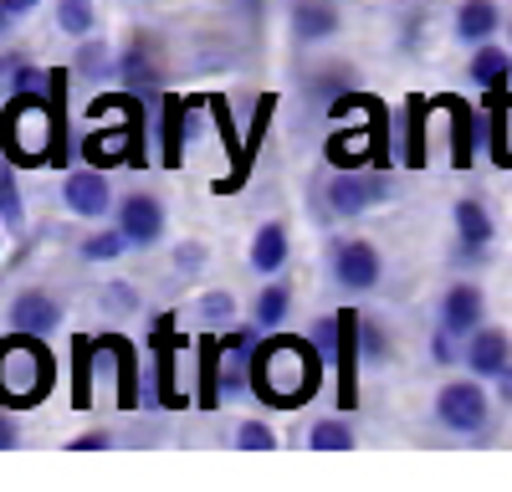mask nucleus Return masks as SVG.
Returning a JSON list of instances; mask_svg holds the SVG:
<instances>
[{"label":"nucleus","mask_w":512,"mask_h":492,"mask_svg":"<svg viewBox=\"0 0 512 492\" xmlns=\"http://www.w3.org/2000/svg\"><path fill=\"white\" fill-rule=\"evenodd\" d=\"M323 354L313 339H292V334H262L251 354V395L262 405H277V410H297L308 405L323 385Z\"/></svg>","instance_id":"f257e3e1"},{"label":"nucleus","mask_w":512,"mask_h":492,"mask_svg":"<svg viewBox=\"0 0 512 492\" xmlns=\"http://www.w3.org/2000/svg\"><path fill=\"white\" fill-rule=\"evenodd\" d=\"M52 380H57V359H52L47 339L11 328V334L0 339V405L21 410V405L47 400Z\"/></svg>","instance_id":"f03ea898"},{"label":"nucleus","mask_w":512,"mask_h":492,"mask_svg":"<svg viewBox=\"0 0 512 492\" xmlns=\"http://www.w3.org/2000/svg\"><path fill=\"white\" fill-rule=\"evenodd\" d=\"M52 134H57V113H47L41 93L6 98V113H0V154L11 164H47Z\"/></svg>","instance_id":"7ed1b4c3"},{"label":"nucleus","mask_w":512,"mask_h":492,"mask_svg":"<svg viewBox=\"0 0 512 492\" xmlns=\"http://www.w3.org/2000/svg\"><path fill=\"white\" fill-rule=\"evenodd\" d=\"M164 41L154 31H134L123 41V47L113 52V88L134 93L144 103H159L164 98Z\"/></svg>","instance_id":"20e7f679"},{"label":"nucleus","mask_w":512,"mask_h":492,"mask_svg":"<svg viewBox=\"0 0 512 492\" xmlns=\"http://www.w3.org/2000/svg\"><path fill=\"white\" fill-rule=\"evenodd\" d=\"M492 405L497 395L487 390V380L466 375V380H446L436 390V426L451 436H487L492 431Z\"/></svg>","instance_id":"39448f33"},{"label":"nucleus","mask_w":512,"mask_h":492,"mask_svg":"<svg viewBox=\"0 0 512 492\" xmlns=\"http://www.w3.org/2000/svg\"><path fill=\"white\" fill-rule=\"evenodd\" d=\"M390 200V175L384 170H338L328 185H323V216L333 221H354L364 211H374V205Z\"/></svg>","instance_id":"423d86ee"},{"label":"nucleus","mask_w":512,"mask_h":492,"mask_svg":"<svg viewBox=\"0 0 512 492\" xmlns=\"http://www.w3.org/2000/svg\"><path fill=\"white\" fill-rule=\"evenodd\" d=\"M328 267H333V282L344 287V293H374L384 282V257L369 236H333Z\"/></svg>","instance_id":"0eeeda50"},{"label":"nucleus","mask_w":512,"mask_h":492,"mask_svg":"<svg viewBox=\"0 0 512 492\" xmlns=\"http://www.w3.org/2000/svg\"><path fill=\"white\" fill-rule=\"evenodd\" d=\"M451 226H456V262L461 267H477L492 257V241H497V221L487 211V200L482 195H456L451 205Z\"/></svg>","instance_id":"6e6552de"},{"label":"nucleus","mask_w":512,"mask_h":492,"mask_svg":"<svg viewBox=\"0 0 512 492\" xmlns=\"http://www.w3.org/2000/svg\"><path fill=\"white\" fill-rule=\"evenodd\" d=\"M113 221L123 226V236H128V241H134V252H154V246L164 241V226H169L164 200H159V195H149V190H128V195H118Z\"/></svg>","instance_id":"1a4fd4ad"},{"label":"nucleus","mask_w":512,"mask_h":492,"mask_svg":"<svg viewBox=\"0 0 512 492\" xmlns=\"http://www.w3.org/2000/svg\"><path fill=\"white\" fill-rule=\"evenodd\" d=\"M62 211L77 221H108L113 216V185L98 164H82V170L62 175Z\"/></svg>","instance_id":"9d476101"},{"label":"nucleus","mask_w":512,"mask_h":492,"mask_svg":"<svg viewBox=\"0 0 512 492\" xmlns=\"http://www.w3.org/2000/svg\"><path fill=\"white\" fill-rule=\"evenodd\" d=\"M6 323L21 328V334L52 339L67 323V308H62V298L52 293V287H21V293L11 298V308H6Z\"/></svg>","instance_id":"9b49d317"},{"label":"nucleus","mask_w":512,"mask_h":492,"mask_svg":"<svg viewBox=\"0 0 512 492\" xmlns=\"http://www.w3.org/2000/svg\"><path fill=\"white\" fill-rule=\"evenodd\" d=\"M507 364H512V334H507V328L482 323L477 334H466V344H461V369H466V375H477V380L492 385Z\"/></svg>","instance_id":"f8f14e48"},{"label":"nucleus","mask_w":512,"mask_h":492,"mask_svg":"<svg viewBox=\"0 0 512 492\" xmlns=\"http://www.w3.org/2000/svg\"><path fill=\"white\" fill-rule=\"evenodd\" d=\"M436 323L451 328L456 339L477 334V328L487 323V293H482L477 282H451L446 293H441V303H436Z\"/></svg>","instance_id":"ddd939ff"},{"label":"nucleus","mask_w":512,"mask_h":492,"mask_svg":"<svg viewBox=\"0 0 512 492\" xmlns=\"http://www.w3.org/2000/svg\"><path fill=\"white\" fill-rule=\"evenodd\" d=\"M292 41L297 47H323L344 31V16H338V0H292Z\"/></svg>","instance_id":"4468645a"},{"label":"nucleus","mask_w":512,"mask_h":492,"mask_svg":"<svg viewBox=\"0 0 512 492\" xmlns=\"http://www.w3.org/2000/svg\"><path fill=\"white\" fill-rule=\"evenodd\" d=\"M159 164H169L175 170L180 154H185V134L195 129V98H175V93H164L159 98Z\"/></svg>","instance_id":"2eb2a0df"},{"label":"nucleus","mask_w":512,"mask_h":492,"mask_svg":"<svg viewBox=\"0 0 512 492\" xmlns=\"http://www.w3.org/2000/svg\"><path fill=\"white\" fill-rule=\"evenodd\" d=\"M246 262H251L256 277H277V272H287V262H292V231H287V221H262V226H256Z\"/></svg>","instance_id":"dca6fc26"},{"label":"nucleus","mask_w":512,"mask_h":492,"mask_svg":"<svg viewBox=\"0 0 512 492\" xmlns=\"http://www.w3.org/2000/svg\"><path fill=\"white\" fill-rule=\"evenodd\" d=\"M466 77H472V88H482L487 98H502L512 88V52L497 47V41H482V47H472Z\"/></svg>","instance_id":"f3484780"},{"label":"nucleus","mask_w":512,"mask_h":492,"mask_svg":"<svg viewBox=\"0 0 512 492\" xmlns=\"http://www.w3.org/2000/svg\"><path fill=\"white\" fill-rule=\"evenodd\" d=\"M292 303H297L292 277H287V272H277V277H267V282H262V293L251 298V323L262 328V334H277V328L292 318Z\"/></svg>","instance_id":"a211bd4d"},{"label":"nucleus","mask_w":512,"mask_h":492,"mask_svg":"<svg viewBox=\"0 0 512 492\" xmlns=\"http://www.w3.org/2000/svg\"><path fill=\"white\" fill-rule=\"evenodd\" d=\"M497 31H502L497 0H461L456 16H451V36L461 41V47H482V41H492Z\"/></svg>","instance_id":"6ab92c4d"},{"label":"nucleus","mask_w":512,"mask_h":492,"mask_svg":"<svg viewBox=\"0 0 512 492\" xmlns=\"http://www.w3.org/2000/svg\"><path fill=\"white\" fill-rule=\"evenodd\" d=\"M384 149H379V123H369L364 134H333L328 139V164L333 170H364V164H374Z\"/></svg>","instance_id":"aec40b11"},{"label":"nucleus","mask_w":512,"mask_h":492,"mask_svg":"<svg viewBox=\"0 0 512 492\" xmlns=\"http://www.w3.org/2000/svg\"><path fill=\"white\" fill-rule=\"evenodd\" d=\"M425 113H436V98H405L400 108V159L410 170L425 164Z\"/></svg>","instance_id":"412c9836"},{"label":"nucleus","mask_w":512,"mask_h":492,"mask_svg":"<svg viewBox=\"0 0 512 492\" xmlns=\"http://www.w3.org/2000/svg\"><path fill=\"white\" fill-rule=\"evenodd\" d=\"M103 359V344L77 334L72 339V410H93V369Z\"/></svg>","instance_id":"4be33fe9"},{"label":"nucleus","mask_w":512,"mask_h":492,"mask_svg":"<svg viewBox=\"0 0 512 492\" xmlns=\"http://www.w3.org/2000/svg\"><path fill=\"white\" fill-rule=\"evenodd\" d=\"M134 252V241L123 236V226L113 221V226H98V231H88L77 241V262H88V267H113L118 257H128Z\"/></svg>","instance_id":"5701e85b"},{"label":"nucleus","mask_w":512,"mask_h":492,"mask_svg":"<svg viewBox=\"0 0 512 492\" xmlns=\"http://www.w3.org/2000/svg\"><path fill=\"white\" fill-rule=\"evenodd\" d=\"M195 328L200 334H226V328L236 323V293H226V287H210V293H195Z\"/></svg>","instance_id":"b1692460"},{"label":"nucleus","mask_w":512,"mask_h":492,"mask_svg":"<svg viewBox=\"0 0 512 492\" xmlns=\"http://www.w3.org/2000/svg\"><path fill=\"white\" fill-rule=\"evenodd\" d=\"M308 446L313 451H354L359 446V431H354V416L338 410V416H318L308 426Z\"/></svg>","instance_id":"393cba45"},{"label":"nucleus","mask_w":512,"mask_h":492,"mask_svg":"<svg viewBox=\"0 0 512 492\" xmlns=\"http://www.w3.org/2000/svg\"><path fill=\"white\" fill-rule=\"evenodd\" d=\"M72 72L82 82H113V47L98 36H82L77 41V57H72Z\"/></svg>","instance_id":"a878e982"},{"label":"nucleus","mask_w":512,"mask_h":492,"mask_svg":"<svg viewBox=\"0 0 512 492\" xmlns=\"http://www.w3.org/2000/svg\"><path fill=\"white\" fill-rule=\"evenodd\" d=\"M436 113H451V154H456V164H472V129H477V113L466 108L461 98H436Z\"/></svg>","instance_id":"bb28decb"},{"label":"nucleus","mask_w":512,"mask_h":492,"mask_svg":"<svg viewBox=\"0 0 512 492\" xmlns=\"http://www.w3.org/2000/svg\"><path fill=\"white\" fill-rule=\"evenodd\" d=\"M0 226L11 236L26 231V195H21V180H16V164L6 159L0 164Z\"/></svg>","instance_id":"cd10ccee"},{"label":"nucleus","mask_w":512,"mask_h":492,"mask_svg":"<svg viewBox=\"0 0 512 492\" xmlns=\"http://www.w3.org/2000/svg\"><path fill=\"white\" fill-rule=\"evenodd\" d=\"M52 16H57V31L67 41H82V36L98 31V6H93V0H57Z\"/></svg>","instance_id":"c85d7f7f"},{"label":"nucleus","mask_w":512,"mask_h":492,"mask_svg":"<svg viewBox=\"0 0 512 492\" xmlns=\"http://www.w3.org/2000/svg\"><path fill=\"white\" fill-rule=\"evenodd\" d=\"M98 308H103L108 318H134V313L144 308V298H139V287L128 282V277H108V282L98 287Z\"/></svg>","instance_id":"c756f323"},{"label":"nucleus","mask_w":512,"mask_h":492,"mask_svg":"<svg viewBox=\"0 0 512 492\" xmlns=\"http://www.w3.org/2000/svg\"><path fill=\"white\" fill-rule=\"evenodd\" d=\"M349 88H354V77H349L344 67H328V72H313V77H308V103H318V108L328 113V103H333V98H344Z\"/></svg>","instance_id":"7c9ffc66"},{"label":"nucleus","mask_w":512,"mask_h":492,"mask_svg":"<svg viewBox=\"0 0 512 492\" xmlns=\"http://www.w3.org/2000/svg\"><path fill=\"white\" fill-rule=\"evenodd\" d=\"M359 354H364V364L390 359V334H384V323L374 313H359Z\"/></svg>","instance_id":"2f4dec72"},{"label":"nucleus","mask_w":512,"mask_h":492,"mask_svg":"<svg viewBox=\"0 0 512 492\" xmlns=\"http://www.w3.org/2000/svg\"><path fill=\"white\" fill-rule=\"evenodd\" d=\"M47 77L52 72H41L36 62H26V57H16V67H11V77L0 82L6 88V98H26V93H47Z\"/></svg>","instance_id":"473e14b6"},{"label":"nucleus","mask_w":512,"mask_h":492,"mask_svg":"<svg viewBox=\"0 0 512 492\" xmlns=\"http://www.w3.org/2000/svg\"><path fill=\"white\" fill-rule=\"evenodd\" d=\"M231 446H241V451H277V431L267 421H236L231 426Z\"/></svg>","instance_id":"72a5a7b5"},{"label":"nucleus","mask_w":512,"mask_h":492,"mask_svg":"<svg viewBox=\"0 0 512 492\" xmlns=\"http://www.w3.org/2000/svg\"><path fill=\"white\" fill-rule=\"evenodd\" d=\"M507 118H512V103H502V108H492V113H487V149H492V159H497V164H512Z\"/></svg>","instance_id":"f704fd0d"},{"label":"nucleus","mask_w":512,"mask_h":492,"mask_svg":"<svg viewBox=\"0 0 512 492\" xmlns=\"http://www.w3.org/2000/svg\"><path fill=\"white\" fill-rule=\"evenodd\" d=\"M205 267H210V246H205L200 236H190V241H180V246H175V272H180L185 282H190V277H200Z\"/></svg>","instance_id":"c9c22d12"},{"label":"nucleus","mask_w":512,"mask_h":492,"mask_svg":"<svg viewBox=\"0 0 512 492\" xmlns=\"http://www.w3.org/2000/svg\"><path fill=\"white\" fill-rule=\"evenodd\" d=\"M308 339L318 344L323 359H333V354H338V339H344V313H323V318L313 323V334H308Z\"/></svg>","instance_id":"e433bc0d"},{"label":"nucleus","mask_w":512,"mask_h":492,"mask_svg":"<svg viewBox=\"0 0 512 492\" xmlns=\"http://www.w3.org/2000/svg\"><path fill=\"white\" fill-rule=\"evenodd\" d=\"M461 344H466V339H456L451 328L436 323V334H431V359H436L441 369H451V364H461Z\"/></svg>","instance_id":"4c0bfd02"},{"label":"nucleus","mask_w":512,"mask_h":492,"mask_svg":"<svg viewBox=\"0 0 512 492\" xmlns=\"http://www.w3.org/2000/svg\"><path fill=\"white\" fill-rule=\"evenodd\" d=\"M67 446H72V451H103V446H118V436H113V426H98V431H82V436H72Z\"/></svg>","instance_id":"58836bf2"},{"label":"nucleus","mask_w":512,"mask_h":492,"mask_svg":"<svg viewBox=\"0 0 512 492\" xmlns=\"http://www.w3.org/2000/svg\"><path fill=\"white\" fill-rule=\"evenodd\" d=\"M21 446V421L11 405H0V451H16Z\"/></svg>","instance_id":"ea45409f"},{"label":"nucleus","mask_w":512,"mask_h":492,"mask_svg":"<svg viewBox=\"0 0 512 492\" xmlns=\"http://www.w3.org/2000/svg\"><path fill=\"white\" fill-rule=\"evenodd\" d=\"M492 395H497V405H502V410H512V364H507L502 375L492 380Z\"/></svg>","instance_id":"a19ab883"},{"label":"nucleus","mask_w":512,"mask_h":492,"mask_svg":"<svg viewBox=\"0 0 512 492\" xmlns=\"http://www.w3.org/2000/svg\"><path fill=\"white\" fill-rule=\"evenodd\" d=\"M0 6H6V11H11V16L21 21V16H31V11H41V0H0Z\"/></svg>","instance_id":"79ce46f5"},{"label":"nucleus","mask_w":512,"mask_h":492,"mask_svg":"<svg viewBox=\"0 0 512 492\" xmlns=\"http://www.w3.org/2000/svg\"><path fill=\"white\" fill-rule=\"evenodd\" d=\"M11 31H16V16H11L6 6H0V47H6V41H11Z\"/></svg>","instance_id":"37998d69"},{"label":"nucleus","mask_w":512,"mask_h":492,"mask_svg":"<svg viewBox=\"0 0 512 492\" xmlns=\"http://www.w3.org/2000/svg\"><path fill=\"white\" fill-rule=\"evenodd\" d=\"M262 6H267V0H236V11H246V16H256Z\"/></svg>","instance_id":"c03bdc74"},{"label":"nucleus","mask_w":512,"mask_h":492,"mask_svg":"<svg viewBox=\"0 0 512 492\" xmlns=\"http://www.w3.org/2000/svg\"><path fill=\"white\" fill-rule=\"evenodd\" d=\"M11 67H16V57H11V52H0V82L11 77Z\"/></svg>","instance_id":"a18cd8bd"},{"label":"nucleus","mask_w":512,"mask_h":492,"mask_svg":"<svg viewBox=\"0 0 512 492\" xmlns=\"http://www.w3.org/2000/svg\"><path fill=\"white\" fill-rule=\"evenodd\" d=\"M6 236H11V231H6V226H0V257H6Z\"/></svg>","instance_id":"49530a36"}]
</instances>
